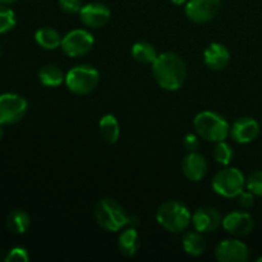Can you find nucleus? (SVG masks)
Instances as JSON below:
<instances>
[{
    "instance_id": "4",
    "label": "nucleus",
    "mask_w": 262,
    "mask_h": 262,
    "mask_svg": "<svg viewBox=\"0 0 262 262\" xmlns=\"http://www.w3.org/2000/svg\"><path fill=\"white\" fill-rule=\"evenodd\" d=\"M94 215L97 224L106 232H118L128 224V215L122 205L109 197L97 201Z\"/></svg>"
},
{
    "instance_id": "30",
    "label": "nucleus",
    "mask_w": 262,
    "mask_h": 262,
    "mask_svg": "<svg viewBox=\"0 0 262 262\" xmlns=\"http://www.w3.org/2000/svg\"><path fill=\"white\" fill-rule=\"evenodd\" d=\"M183 146L188 152L197 151L200 147V136L197 133H188L183 138Z\"/></svg>"
},
{
    "instance_id": "22",
    "label": "nucleus",
    "mask_w": 262,
    "mask_h": 262,
    "mask_svg": "<svg viewBox=\"0 0 262 262\" xmlns=\"http://www.w3.org/2000/svg\"><path fill=\"white\" fill-rule=\"evenodd\" d=\"M31 224V217L25 210H13L7 217V228L13 234H23Z\"/></svg>"
},
{
    "instance_id": "23",
    "label": "nucleus",
    "mask_w": 262,
    "mask_h": 262,
    "mask_svg": "<svg viewBox=\"0 0 262 262\" xmlns=\"http://www.w3.org/2000/svg\"><path fill=\"white\" fill-rule=\"evenodd\" d=\"M132 56L137 63L151 64L158 58V53L152 43L147 41H138L132 46Z\"/></svg>"
},
{
    "instance_id": "5",
    "label": "nucleus",
    "mask_w": 262,
    "mask_h": 262,
    "mask_svg": "<svg viewBox=\"0 0 262 262\" xmlns=\"http://www.w3.org/2000/svg\"><path fill=\"white\" fill-rule=\"evenodd\" d=\"M100 73L96 68L89 64H79L73 67L66 74V84L74 95H89L97 87Z\"/></svg>"
},
{
    "instance_id": "35",
    "label": "nucleus",
    "mask_w": 262,
    "mask_h": 262,
    "mask_svg": "<svg viewBox=\"0 0 262 262\" xmlns=\"http://www.w3.org/2000/svg\"><path fill=\"white\" fill-rule=\"evenodd\" d=\"M3 55V48H2V43H0V58H2Z\"/></svg>"
},
{
    "instance_id": "25",
    "label": "nucleus",
    "mask_w": 262,
    "mask_h": 262,
    "mask_svg": "<svg viewBox=\"0 0 262 262\" xmlns=\"http://www.w3.org/2000/svg\"><path fill=\"white\" fill-rule=\"evenodd\" d=\"M15 23H17L15 13L7 5L0 4V35L12 31Z\"/></svg>"
},
{
    "instance_id": "33",
    "label": "nucleus",
    "mask_w": 262,
    "mask_h": 262,
    "mask_svg": "<svg viewBox=\"0 0 262 262\" xmlns=\"http://www.w3.org/2000/svg\"><path fill=\"white\" fill-rule=\"evenodd\" d=\"M170 2L176 5H183V4H186L188 0H170Z\"/></svg>"
},
{
    "instance_id": "8",
    "label": "nucleus",
    "mask_w": 262,
    "mask_h": 262,
    "mask_svg": "<svg viewBox=\"0 0 262 262\" xmlns=\"http://www.w3.org/2000/svg\"><path fill=\"white\" fill-rule=\"evenodd\" d=\"M28 102L17 94L0 95V124L12 125L20 122L27 113Z\"/></svg>"
},
{
    "instance_id": "10",
    "label": "nucleus",
    "mask_w": 262,
    "mask_h": 262,
    "mask_svg": "<svg viewBox=\"0 0 262 262\" xmlns=\"http://www.w3.org/2000/svg\"><path fill=\"white\" fill-rule=\"evenodd\" d=\"M215 257L219 262H246L250 260V248L238 239H225L215 248Z\"/></svg>"
},
{
    "instance_id": "2",
    "label": "nucleus",
    "mask_w": 262,
    "mask_h": 262,
    "mask_svg": "<svg viewBox=\"0 0 262 262\" xmlns=\"http://www.w3.org/2000/svg\"><path fill=\"white\" fill-rule=\"evenodd\" d=\"M156 220L159 225L169 233L184 232L192 223V214L188 207L181 201L170 200L161 204L156 210Z\"/></svg>"
},
{
    "instance_id": "36",
    "label": "nucleus",
    "mask_w": 262,
    "mask_h": 262,
    "mask_svg": "<svg viewBox=\"0 0 262 262\" xmlns=\"http://www.w3.org/2000/svg\"><path fill=\"white\" fill-rule=\"evenodd\" d=\"M257 262H262V256H261V257L257 258Z\"/></svg>"
},
{
    "instance_id": "19",
    "label": "nucleus",
    "mask_w": 262,
    "mask_h": 262,
    "mask_svg": "<svg viewBox=\"0 0 262 262\" xmlns=\"http://www.w3.org/2000/svg\"><path fill=\"white\" fill-rule=\"evenodd\" d=\"M182 246L189 256L199 257L206 250V241H205L202 233L194 229V232L192 230V232L184 233L183 238H182Z\"/></svg>"
},
{
    "instance_id": "34",
    "label": "nucleus",
    "mask_w": 262,
    "mask_h": 262,
    "mask_svg": "<svg viewBox=\"0 0 262 262\" xmlns=\"http://www.w3.org/2000/svg\"><path fill=\"white\" fill-rule=\"evenodd\" d=\"M4 137V128H3V124H0V141Z\"/></svg>"
},
{
    "instance_id": "24",
    "label": "nucleus",
    "mask_w": 262,
    "mask_h": 262,
    "mask_svg": "<svg viewBox=\"0 0 262 262\" xmlns=\"http://www.w3.org/2000/svg\"><path fill=\"white\" fill-rule=\"evenodd\" d=\"M212 155H214L216 163L227 166L232 163L233 158H234V148L232 147V145L225 142V141H220V142H216Z\"/></svg>"
},
{
    "instance_id": "21",
    "label": "nucleus",
    "mask_w": 262,
    "mask_h": 262,
    "mask_svg": "<svg viewBox=\"0 0 262 262\" xmlns=\"http://www.w3.org/2000/svg\"><path fill=\"white\" fill-rule=\"evenodd\" d=\"M38 79L46 87H58L66 82V74L54 64H46L38 71Z\"/></svg>"
},
{
    "instance_id": "13",
    "label": "nucleus",
    "mask_w": 262,
    "mask_h": 262,
    "mask_svg": "<svg viewBox=\"0 0 262 262\" xmlns=\"http://www.w3.org/2000/svg\"><path fill=\"white\" fill-rule=\"evenodd\" d=\"M193 228L200 233H212L223 225V216L216 209L211 206L200 207L192 215Z\"/></svg>"
},
{
    "instance_id": "16",
    "label": "nucleus",
    "mask_w": 262,
    "mask_h": 262,
    "mask_svg": "<svg viewBox=\"0 0 262 262\" xmlns=\"http://www.w3.org/2000/svg\"><path fill=\"white\" fill-rule=\"evenodd\" d=\"M204 61L211 71H223L229 64L230 53L223 43L212 42L205 50Z\"/></svg>"
},
{
    "instance_id": "27",
    "label": "nucleus",
    "mask_w": 262,
    "mask_h": 262,
    "mask_svg": "<svg viewBox=\"0 0 262 262\" xmlns=\"http://www.w3.org/2000/svg\"><path fill=\"white\" fill-rule=\"evenodd\" d=\"M30 261V255L23 247H14L5 256V262H27Z\"/></svg>"
},
{
    "instance_id": "12",
    "label": "nucleus",
    "mask_w": 262,
    "mask_h": 262,
    "mask_svg": "<svg viewBox=\"0 0 262 262\" xmlns=\"http://www.w3.org/2000/svg\"><path fill=\"white\" fill-rule=\"evenodd\" d=\"M79 20L89 28H101L109 23L112 12L102 3H90L79 10Z\"/></svg>"
},
{
    "instance_id": "9",
    "label": "nucleus",
    "mask_w": 262,
    "mask_h": 262,
    "mask_svg": "<svg viewBox=\"0 0 262 262\" xmlns=\"http://www.w3.org/2000/svg\"><path fill=\"white\" fill-rule=\"evenodd\" d=\"M222 0H188L184 12L191 22L197 25L209 23L219 14Z\"/></svg>"
},
{
    "instance_id": "18",
    "label": "nucleus",
    "mask_w": 262,
    "mask_h": 262,
    "mask_svg": "<svg viewBox=\"0 0 262 262\" xmlns=\"http://www.w3.org/2000/svg\"><path fill=\"white\" fill-rule=\"evenodd\" d=\"M99 129L101 137L109 145H114L118 142L120 136L119 122L113 114H105L99 122Z\"/></svg>"
},
{
    "instance_id": "11",
    "label": "nucleus",
    "mask_w": 262,
    "mask_h": 262,
    "mask_svg": "<svg viewBox=\"0 0 262 262\" xmlns=\"http://www.w3.org/2000/svg\"><path fill=\"white\" fill-rule=\"evenodd\" d=\"M223 228L233 237H245L255 229V219L247 211H233L224 216Z\"/></svg>"
},
{
    "instance_id": "20",
    "label": "nucleus",
    "mask_w": 262,
    "mask_h": 262,
    "mask_svg": "<svg viewBox=\"0 0 262 262\" xmlns=\"http://www.w3.org/2000/svg\"><path fill=\"white\" fill-rule=\"evenodd\" d=\"M61 35L53 27H42L36 31L35 41L40 48L45 50H55L61 45Z\"/></svg>"
},
{
    "instance_id": "1",
    "label": "nucleus",
    "mask_w": 262,
    "mask_h": 262,
    "mask_svg": "<svg viewBox=\"0 0 262 262\" xmlns=\"http://www.w3.org/2000/svg\"><path fill=\"white\" fill-rule=\"evenodd\" d=\"M152 76L156 83L163 90L177 91L186 82V63L178 54L166 51L158 55L152 63Z\"/></svg>"
},
{
    "instance_id": "7",
    "label": "nucleus",
    "mask_w": 262,
    "mask_h": 262,
    "mask_svg": "<svg viewBox=\"0 0 262 262\" xmlns=\"http://www.w3.org/2000/svg\"><path fill=\"white\" fill-rule=\"evenodd\" d=\"M94 36L83 28H77L67 33L61 40V50L69 58H81L87 55L94 48Z\"/></svg>"
},
{
    "instance_id": "29",
    "label": "nucleus",
    "mask_w": 262,
    "mask_h": 262,
    "mask_svg": "<svg viewBox=\"0 0 262 262\" xmlns=\"http://www.w3.org/2000/svg\"><path fill=\"white\" fill-rule=\"evenodd\" d=\"M255 194L250 191H242L238 194V204L242 209L250 210L255 206Z\"/></svg>"
},
{
    "instance_id": "6",
    "label": "nucleus",
    "mask_w": 262,
    "mask_h": 262,
    "mask_svg": "<svg viewBox=\"0 0 262 262\" xmlns=\"http://www.w3.org/2000/svg\"><path fill=\"white\" fill-rule=\"evenodd\" d=\"M215 193L225 199H234L245 191L246 178L237 168H224L217 171L211 181Z\"/></svg>"
},
{
    "instance_id": "32",
    "label": "nucleus",
    "mask_w": 262,
    "mask_h": 262,
    "mask_svg": "<svg viewBox=\"0 0 262 262\" xmlns=\"http://www.w3.org/2000/svg\"><path fill=\"white\" fill-rule=\"evenodd\" d=\"M15 2H18V0H0V4L10 5V4H14Z\"/></svg>"
},
{
    "instance_id": "31",
    "label": "nucleus",
    "mask_w": 262,
    "mask_h": 262,
    "mask_svg": "<svg viewBox=\"0 0 262 262\" xmlns=\"http://www.w3.org/2000/svg\"><path fill=\"white\" fill-rule=\"evenodd\" d=\"M128 227L130 228H137L138 225H140V219H138V216H135V215H132V216H128Z\"/></svg>"
},
{
    "instance_id": "15",
    "label": "nucleus",
    "mask_w": 262,
    "mask_h": 262,
    "mask_svg": "<svg viewBox=\"0 0 262 262\" xmlns=\"http://www.w3.org/2000/svg\"><path fill=\"white\" fill-rule=\"evenodd\" d=\"M207 168L209 166L205 156L197 151L189 152L182 163V171L184 177L191 182L202 181L207 174Z\"/></svg>"
},
{
    "instance_id": "17",
    "label": "nucleus",
    "mask_w": 262,
    "mask_h": 262,
    "mask_svg": "<svg viewBox=\"0 0 262 262\" xmlns=\"http://www.w3.org/2000/svg\"><path fill=\"white\" fill-rule=\"evenodd\" d=\"M140 235L136 228H128L122 232L118 238V250L125 257H132L140 250Z\"/></svg>"
},
{
    "instance_id": "28",
    "label": "nucleus",
    "mask_w": 262,
    "mask_h": 262,
    "mask_svg": "<svg viewBox=\"0 0 262 262\" xmlns=\"http://www.w3.org/2000/svg\"><path fill=\"white\" fill-rule=\"evenodd\" d=\"M59 7L67 14H77L82 9V0H58Z\"/></svg>"
},
{
    "instance_id": "26",
    "label": "nucleus",
    "mask_w": 262,
    "mask_h": 262,
    "mask_svg": "<svg viewBox=\"0 0 262 262\" xmlns=\"http://www.w3.org/2000/svg\"><path fill=\"white\" fill-rule=\"evenodd\" d=\"M246 188L255 196L262 197V170L253 171L246 179Z\"/></svg>"
},
{
    "instance_id": "14",
    "label": "nucleus",
    "mask_w": 262,
    "mask_h": 262,
    "mask_svg": "<svg viewBox=\"0 0 262 262\" xmlns=\"http://www.w3.org/2000/svg\"><path fill=\"white\" fill-rule=\"evenodd\" d=\"M258 135H260V124L257 120L251 117L239 118L230 125L229 136L234 142L239 145L252 142Z\"/></svg>"
},
{
    "instance_id": "3",
    "label": "nucleus",
    "mask_w": 262,
    "mask_h": 262,
    "mask_svg": "<svg viewBox=\"0 0 262 262\" xmlns=\"http://www.w3.org/2000/svg\"><path fill=\"white\" fill-rule=\"evenodd\" d=\"M194 132L207 142L225 141L229 136L230 125L222 114L215 112H201L193 119Z\"/></svg>"
}]
</instances>
